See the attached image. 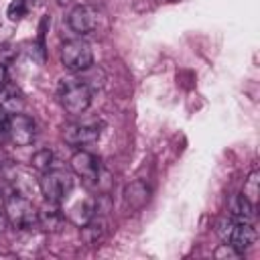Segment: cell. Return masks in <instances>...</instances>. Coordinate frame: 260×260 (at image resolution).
<instances>
[{
  "mask_svg": "<svg viewBox=\"0 0 260 260\" xmlns=\"http://www.w3.org/2000/svg\"><path fill=\"white\" fill-rule=\"evenodd\" d=\"M37 207L28 199V195L12 191L4 197V215L6 221L14 230H32L37 228Z\"/></svg>",
  "mask_w": 260,
  "mask_h": 260,
  "instance_id": "obj_1",
  "label": "cell"
},
{
  "mask_svg": "<svg viewBox=\"0 0 260 260\" xmlns=\"http://www.w3.org/2000/svg\"><path fill=\"white\" fill-rule=\"evenodd\" d=\"M93 89L81 79H65L59 85V104L71 116H81L91 106Z\"/></svg>",
  "mask_w": 260,
  "mask_h": 260,
  "instance_id": "obj_2",
  "label": "cell"
},
{
  "mask_svg": "<svg viewBox=\"0 0 260 260\" xmlns=\"http://www.w3.org/2000/svg\"><path fill=\"white\" fill-rule=\"evenodd\" d=\"M39 191L45 197V201L63 203L73 191V175L65 169H49L41 173Z\"/></svg>",
  "mask_w": 260,
  "mask_h": 260,
  "instance_id": "obj_3",
  "label": "cell"
},
{
  "mask_svg": "<svg viewBox=\"0 0 260 260\" xmlns=\"http://www.w3.org/2000/svg\"><path fill=\"white\" fill-rule=\"evenodd\" d=\"M61 63L71 73H83L85 69L93 67V51L91 45L83 39H69L61 45Z\"/></svg>",
  "mask_w": 260,
  "mask_h": 260,
  "instance_id": "obj_4",
  "label": "cell"
},
{
  "mask_svg": "<svg viewBox=\"0 0 260 260\" xmlns=\"http://www.w3.org/2000/svg\"><path fill=\"white\" fill-rule=\"evenodd\" d=\"M6 134L16 146H28L37 136V126L26 114H12L6 120Z\"/></svg>",
  "mask_w": 260,
  "mask_h": 260,
  "instance_id": "obj_5",
  "label": "cell"
},
{
  "mask_svg": "<svg viewBox=\"0 0 260 260\" xmlns=\"http://www.w3.org/2000/svg\"><path fill=\"white\" fill-rule=\"evenodd\" d=\"M98 18H100V14H98L95 6H91V4H77V6L71 8V12L67 16V24H69V28L73 32L83 37V35H89V32L95 30Z\"/></svg>",
  "mask_w": 260,
  "mask_h": 260,
  "instance_id": "obj_6",
  "label": "cell"
},
{
  "mask_svg": "<svg viewBox=\"0 0 260 260\" xmlns=\"http://www.w3.org/2000/svg\"><path fill=\"white\" fill-rule=\"evenodd\" d=\"M102 130L95 122H75L63 128V140L71 146H85L100 138Z\"/></svg>",
  "mask_w": 260,
  "mask_h": 260,
  "instance_id": "obj_7",
  "label": "cell"
},
{
  "mask_svg": "<svg viewBox=\"0 0 260 260\" xmlns=\"http://www.w3.org/2000/svg\"><path fill=\"white\" fill-rule=\"evenodd\" d=\"M256 238H258V232L252 225V221H236L225 242L242 256L246 250H250L256 244Z\"/></svg>",
  "mask_w": 260,
  "mask_h": 260,
  "instance_id": "obj_8",
  "label": "cell"
},
{
  "mask_svg": "<svg viewBox=\"0 0 260 260\" xmlns=\"http://www.w3.org/2000/svg\"><path fill=\"white\" fill-rule=\"evenodd\" d=\"M69 165H71V171L85 181H98V177H100V160L95 154H91L87 150H77L71 156Z\"/></svg>",
  "mask_w": 260,
  "mask_h": 260,
  "instance_id": "obj_9",
  "label": "cell"
},
{
  "mask_svg": "<svg viewBox=\"0 0 260 260\" xmlns=\"http://www.w3.org/2000/svg\"><path fill=\"white\" fill-rule=\"evenodd\" d=\"M63 215L67 221H71L73 225L81 228L85 225L93 215H95V201L91 197H81L75 203H71L69 207L63 209Z\"/></svg>",
  "mask_w": 260,
  "mask_h": 260,
  "instance_id": "obj_10",
  "label": "cell"
},
{
  "mask_svg": "<svg viewBox=\"0 0 260 260\" xmlns=\"http://www.w3.org/2000/svg\"><path fill=\"white\" fill-rule=\"evenodd\" d=\"M59 205L61 203L47 201L37 211V228H41L45 232H57V230H61V225L65 221V215H63V209Z\"/></svg>",
  "mask_w": 260,
  "mask_h": 260,
  "instance_id": "obj_11",
  "label": "cell"
},
{
  "mask_svg": "<svg viewBox=\"0 0 260 260\" xmlns=\"http://www.w3.org/2000/svg\"><path fill=\"white\" fill-rule=\"evenodd\" d=\"M150 199V187L144 181H132L124 187V205L132 211L142 209Z\"/></svg>",
  "mask_w": 260,
  "mask_h": 260,
  "instance_id": "obj_12",
  "label": "cell"
},
{
  "mask_svg": "<svg viewBox=\"0 0 260 260\" xmlns=\"http://www.w3.org/2000/svg\"><path fill=\"white\" fill-rule=\"evenodd\" d=\"M26 106V100H24V93L16 87V85H10L6 83L2 89H0V110L6 114V116H12V114H20Z\"/></svg>",
  "mask_w": 260,
  "mask_h": 260,
  "instance_id": "obj_13",
  "label": "cell"
},
{
  "mask_svg": "<svg viewBox=\"0 0 260 260\" xmlns=\"http://www.w3.org/2000/svg\"><path fill=\"white\" fill-rule=\"evenodd\" d=\"M230 215L236 221H254L256 217V205L252 201H248L242 193L234 195L230 201Z\"/></svg>",
  "mask_w": 260,
  "mask_h": 260,
  "instance_id": "obj_14",
  "label": "cell"
},
{
  "mask_svg": "<svg viewBox=\"0 0 260 260\" xmlns=\"http://www.w3.org/2000/svg\"><path fill=\"white\" fill-rule=\"evenodd\" d=\"M106 234H108V223H106V219H102V217H95V215H93L85 225H81V238H83V242L89 244V246L100 244V242L106 238Z\"/></svg>",
  "mask_w": 260,
  "mask_h": 260,
  "instance_id": "obj_15",
  "label": "cell"
},
{
  "mask_svg": "<svg viewBox=\"0 0 260 260\" xmlns=\"http://www.w3.org/2000/svg\"><path fill=\"white\" fill-rule=\"evenodd\" d=\"M53 162H55V154H53V150H49V148L37 150V152L32 154V158H30V167H32L35 171H39V173H45V171L53 169Z\"/></svg>",
  "mask_w": 260,
  "mask_h": 260,
  "instance_id": "obj_16",
  "label": "cell"
},
{
  "mask_svg": "<svg viewBox=\"0 0 260 260\" xmlns=\"http://www.w3.org/2000/svg\"><path fill=\"white\" fill-rule=\"evenodd\" d=\"M242 195H244L248 201H252L254 205L258 203V195H260V173H258V171H252V173H250V177H248L246 183H244Z\"/></svg>",
  "mask_w": 260,
  "mask_h": 260,
  "instance_id": "obj_17",
  "label": "cell"
},
{
  "mask_svg": "<svg viewBox=\"0 0 260 260\" xmlns=\"http://www.w3.org/2000/svg\"><path fill=\"white\" fill-rule=\"evenodd\" d=\"M26 12H28V4H26V0H12L10 4H8V8H6V14H8V18L10 20H22L24 16H26Z\"/></svg>",
  "mask_w": 260,
  "mask_h": 260,
  "instance_id": "obj_18",
  "label": "cell"
},
{
  "mask_svg": "<svg viewBox=\"0 0 260 260\" xmlns=\"http://www.w3.org/2000/svg\"><path fill=\"white\" fill-rule=\"evenodd\" d=\"M6 83H8V71H6V65L0 63V89H2Z\"/></svg>",
  "mask_w": 260,
  "mask_h": 260,
  "instance_id": "obj_19",
  "label": "cell"
},
{
  "mask_svg": "<svg viewBox=\"0 0 260 260\" xmlns=\"http://www.w3.org/2000/svg\"><path fill=\"white\" fill-rule=\"evenodd\" d=\"M6 223H8V221H6V215H4V211H0V234L4 232V228H6Z\"/></svg>",
  "mask_w": 260,
  "mask_h": 260,
  "instance_id": "obj_20",
  "label": "cell"
},
{
  "mask_svg": "<svg viewBox=\"0 0 260 260\" xmlns=\"http://www.w3.org/2000/svg\"><path fill=\"white\" fill-rule=\"evenodd\" d=\"M4 197H6V195H4L2 189H0V205H4Z\"/></svg>",
  "mask_w": 260,
  "mask_h": 260,
  "instance_id": "obj_21",
  "label": "cell"
}]
</instances>
